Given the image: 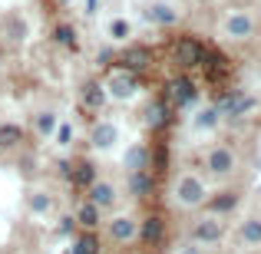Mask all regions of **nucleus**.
I'll return each instance as SVG.
<instances>
[{
  "instance_id": "nucleus-17",
  "label": "nucleus",
  "mask_w": 261,
  "mask_h": 254,
  "mask_svg": "<svg viewBox=\"0 0 261 254\" xmlns=\"http://www.w3.org/2000/svg\"><path fill=\"white\" fill-rule=\"evenodd\" d=\"M149 191H152V172L142 168V172H133V195L146 198Z\"/></svg>"
},
{
  "instance_id": "nucleus-3",
  "label": "nucleus",
  "mask_w": 261,
  "mask_h": 254,
  "mask_svg": "<svg viewBox=\"0 0 261 254\" xmlns=\"http://www.w3.org/2000/svg\"><path fill=\"white\" fill-rule=\"evenodd\" d=\"M136 73H129V70H122V66H116L113 73H109V79H106V89L116 96V99H126V96H133L136 93Z\"/></svg>"
},
{
  "instance_id": "nucleus-27",
  "label": "nucleus",
  "mask_w": 261,
  "mask_h": 254,
  "mask_svg": "<svg viewBox=\"0 0 261 254\" xmlns=\"http://www.w3.org/2000/svg\"><path fill=\"white\" fill-rule=\"evenodd\" d=\"M37 129H40L43 135H50L53 129H57V116H53V112H43V116L37 119Z\"/></svg>"
},
{
  "instance_id": "nucleus-16",
  "label": "nucleus",
  "mask_w": 261,
  "mask_h": 254,
  "mask_svg": "<svg viewBox=\"0 0 261 254\" xmlns=\"http://www.w3.org/2000/svg\"><path fill=\"white\" fill-rule=\"evenodd\" d=\"M73 254H99V238L93 231H83V235L73 241Z\"/></svg>"
},
{
  "instance_id": "nucleus-33",
  "label": "nucleus",
  "mask_w": 261,
  "mask_h": 254,
  "mask_svg": "<svg viewBox=\"0 0 261 254\" xmlns=\"http://www.w3.org/2000/svg\"><path fill=\"white\" fill-rule=\"evenodd\" d=\"M182 254H198V251H195V248H189V251H182Z\"/></svg>"
},
{
  "instance_id": "nucleus-32",
  "label": "nucleus",
  "mask_w": 261,
  "mask_h": 254,
  "mask_svg": "<svg viewBox=\"0 0 261 254\" xmlns=\"http://www.w3.org/2000/svg\"><path fill=\"white\" fill-rule=\"evenodd\" d=\"M96 7H99V0H86V10L89 13H96Z\"/></svg>"
},
{
  "instance_id": "nucleus-24",
  "label": "nucleus",
  "mask_w": 261,
  "mask_h": 254,
  "mask_svg": "<svg viewBox=\"0 0 261 254\" xmlns=\"http://www.w3.org/2000/svg\"><path fill=\"white\" fill-rule=\"evenodd\" d=\"M228 33L231 37H248L251 33V20L248 17H231L228 20Z\"/></svg>"
},
{
  "instance_id": "nucleus-12",
  "label": "nucleus",
  "mask_w": 261,
  "mask_h": 254,
  "mask_svg": "<svg viewBox=\"0 0 261 254\" xmlns=\"http://www.w3.org/2000/svg\"><path fill=\"white\" fill-rule=\"evenodd\" d=\"M109 235H113V241H133L139 235V228H136L133 218H113L109 221Z\"/></svg>"
},
{
  "instance_id": "nucleus-20",
  "label": "nucleus",
  "mask_w": 261,
  "mask_h": 254,
  "mask_svg": "<svg viewBox=\"0 0 261 254\" xmlns=\"http://www.w3.org/2000/svg\"><path fill=\"white\" fill-rule=\"evenodd\" d=\"M235 205H238V195H235V191H222L218 198H212V202H208V208L222 215V211H231Z\"/></svg>"
},
{
  "instance_id": "nucleus-9",
  "label": "nucleus",
  "mask_w": 261,
  "mask_h": 254,
  "mask_svg": "<svg viewBox=\"0 0 261 254\" xmlns=\"http://www.w3.org/2000/svg\"><path fill=\"white\" fill-rule=\"evenodd\" d=\"M231 165H235V155H231V149L218 146L208 152V168L215 172V175H225V172H231Z\"/></svg>"
},
{
  "instance_id": "nucleus-28",
  "label": "nucleus",
  "mask_w": 261,
  "mask_h": 254,
  "mask_svg": "<svg viewBox=\"0 0 261 254\" xmlns=\"http://www.w3.org/2000/svg\"><path fill=\"white\" fill-rule=\"evenodd\" d=\"M109 33H113L116 40H126V37H129V23H126V20H113V26H109Z\"/></svg>"
},
{
  "instance_id": "nucleus-7",
  "label": "nucleus",
  "mask_w": 261,
  "mask_h": 254,
  "mask_svg": "<svg viewBox=\"0 0 261 254\" xmlns=\"http://www.w3.org/2000/svg\"><path fill=\"white\" fill-rule=\"evenodd\" d=\"M66 178L73 182V188H89V185L96 182V172H93V165H89L86 159H76L70 165V172H66Z\"/></svg>"
},
{
  "instance_id": "nucleus-22",
  "label": "nucleus",
  "mask_w": 261,
  "mask_h": 254,
  "mask_svg": "<svg viewBox=\"0 0 261 254\" xmlns=\"http://www.w3.org/2000/svg\"><path fill=\"white\" fill-rule=\"evenodd\" d=\"M242 241H248V244L261 241V221H258V218H248V221L242 224Z\"/></svg>"
},
{
  "instance_id": "nucleus-1",
  "label": "nucleus",
  "mask_w": 261,
  "mask_h": 254,
  "mask_svg": "<svg viewBox=\"0 0 261 254\" xmlns=\"http://www.w3.org/2000/svg\"><path fill=\"white\" fill-rule=\"evenodd\" d=\"M202 50H205V46L198 43V40H192V37H182V40H175V46H172V57H175V63H178V66L192 70V66H198V63H202Z\"/></svg>"
},
{
  "instance_id": "nucleus-25",
  "label": "nucleus",
  "mask_w": 261,
  "mask_h": 254,
  "mask_svg": "<svg viewBox=\"0 0 261 254\" xmlns=\"http://www.w3.org/2000/svg\"><path fill=\"white\" fill-rule=\"evenodd\" d=\"M57 43L76 50V30H73V26H57Z\"/></svg>"
},
{
  "instance_id": "nucleus-29",
  "label": "nucleus",
  "mask_w": 261,
  "mask_h": 254,
  "mask_svg": "<svg viewBox=\"0 0 261 254\" xmlns=\"http://www.w3.org/2000/svg\"><path fill=\"white\" fill-rule=\"evenodd\" d=\"M30 208L33 211H46V208H50V198H46V195H33L30 198Z\"/></svg>"
},
{
  "instance_id": "nucleus-21",
  "label": "nucleus",
  "mask_w": 261,
  "mask_h": 254,
  "mask_svg": "<svg viewBox=\"0 0 261 254\" xmlns=\"http://www.w3.org/2000/svg\"><path fill=\"white\" fill-rule=\"evenodd\" d=\"M146 149H142V146H133V149H129V152H126V165L129 168H133V172H142V168H146Z\"/></svg>"
},
{
  "instance_id": "nucleus-8",
  "label": "nucleus",
  "mask_w": 261,
  "mask_h": 254,
  "mask_svg": "<svg viewBox=\"0 0 261 254\" xmlns=\"http://www.w3.org/2000/svg\"><path fill=\"white\" fill-rule=\"evenodd\" d=\"M251 106H255V99H251V96H245V93H235V89H231V93L222 99V112L225 116H242V112H248Z\"/></svg>"
},
{
  "instance_id": "nucleus-11",
  "label": "nucleus",
  "mask_w": 261,
  "mask_h": 254,
  "mask_svg": "<svg viewBox=\"0 0 261 254\" xmlns=\"http://www.w3.org/2000/svg\"><path fill=\"white\" fill-rule=\"evenodd\" d=\"M106 86H96V83H86L83 89H80V99H83V109H89V112H99L102 102H106V93H102Z\"/></svg>"
},
{
  "instance_id": "nucleus-14",
  "label": "nucleus",
  "mask_w": 261,
  "mask_h": 254,
  "mask_svg": "<svg viewBox=\"0 0 261 254\" xmlns=\"http://www.w3.org/2000/svg\"><path fill=\"white\" fill-rule=\"evenodd\" d=\"M169 109H172V106H169L166 99H162V102H152V106H149V112H146V122L152 129H162L169 122Z\"/></svg>"
},
{
  "instance_id": "nucleus-30",
  "label": "nucleus",
  "mask_w": 261,
  "mask_h": 254,
  "mask_svg": "<svg viewBox=\"0 0 261 254\" xmlns=\"http://www.w3.org/2000/svg\"><path fill=\"white\" fill-rule=\"evenodd\" d=\"M57 139H60V142L66 146V142L73 139V129H70V126H60V135H57Z\"/></svg>"
},
{
  "instance_id": "nucleus-15",
  "label": "nucleus",
  "mask_w": 261,
  "mask_h": 254,
  "mask_svg": "<svg viewBox=\"0 0 261 254\" xmlns=\"http://www.w3.org/2000/svg\"><path fill=\"white\" fill-rule=\"evenodd\" d=\"M76 224H83L86 231H93L96 224H99V208H96L93 202H86V205H80V211H76Z\"/></svg>"
},
{
  "instance_id": "nucleus-18",
  "label": "nucleus",
  "mask_w": 261,
  "mask_h": 254,
  "mask_svg": "<svg viewBox=\"0 0 261 254\" xmlns=\"http://www.w3.org/2000/svg\"><path fill=\"white\" fill-rule=\"evenodd\" d=\"M93 142L102 146V149L113 146V142H116V126H113V122H99V126L93 129Z\"/></svg>"
},
{
  "instance_id": "nucleus-4",
  "label": "nucleus",
  "mask_w": 261,
  "mask_h": 254,
  "mask_svg": "<svg viewBox=\"0 0 261 254\" xmlns=\"http://www.w3.org/2000/svg\"><path fill=\"white\" fill-rule=\"evenodd\" d=\"M119 66L129 70V73L149 70V66H152V50H149V46H129V50L119 57Z\"/></svg>"
},
{
  "instance_id": "nucleus-26",
  "label": "nucleus",
  "mask_w": 261,
  "mask_h": 254,
  "mask_svg": "<svg viewBox=\"0 0 261 254\" xmlns=\"http://www.w3.org/2000/svg\"><path fill=\"white\" fill-rule=\"evenodd\" d=\"M215 122H218V109H205V112H198L195 126H198V129H212Z\"/></svg>"
},
{
  "instance_id": "nucleus-19",
  "label": "nucleus",
  "mask_w": 261,
  "mask_h": 254,
  "mask_svg": "<svg viewBox=\"0 0 261 254\" xmlns=\"http://www.w3.org/2000/svg\"><path fill=\"white\" fill-rule=\"evenodd\" d=\"M17 142H23V129L20 126H0V149H10Z\"/></svg>"
},
{
  "instance_id": "nucleus-6",
  "label": "nucleus",
  "mask_w": 261,
  "mask_h": 254,
  "mask_svg": "<svg viewBox=\"0 0 261 254\" xmlns=\"http://www.w3.org/2000/svg\"><path fill=\"white\" fill-rule=\"evenodd\" d=\"M178 198H182L185 205L205 202V185L198 182L195 175H182V178H178Z\"/></svg>"
},
{
  "instance_id": "nucleus-2",
  "label": "nucleus",
  "mask_w": 261,
  "mask_h": 254,
  "mask_svg": "<svg viewBox=\"0 0 261 254\" xmlns=\"http://www.w3.org/2000/svg\"><path fill=\"white\" fill-rule=\"evenodd\" d=\"M198 96V89H195V83H192L189 76H175L172 83H169V93H166V102L172 109H182V106H189L192 99Z\"/></svg>"
},
{
  "instance_id": "nucleus-31",
  "label": "nucleus",
  "mask_w": 261,
  "mask_h": 254,
  "mask_svg": "<svg viewBox=\"0 0 261 254\" xmlns=\"http://www.w3.org/2000/svg\"><path fill=\"white\" fill-rule=\"evenodd\" d=\"M73 224H76V218H63V221H60V231H70Z\"/></svg>"
},
{
  "instance_id": "nucleus-13",
  "label": "nucleus",
  "mask_w": 261,
  "mask_h": 254,
  "mask_svg": "<svg viewBox=\"0 0 261 254\" xmlns=\"http://www.w3.org/2000/svg\"><path fill=\"white\" fill-rule=\"evenodd\" d=\"M222 224H218V221H212V218H208V221H198L195 224V231H192V238H195V241H205V244H215L218 241V238H222Z\"/></svg>"
},
{
  "instance_id": "nucleus-23",
  "label": "nucleus",
  "mask_w": 261,
  "mask_h": 254,
  "mask_svg": "<svg viewBox=\"0 0 261 254\" xmlns=\"http://www.w3.org/2000/svg\"><path fill=\"white\" fill-rule=\"evenodd\" d=\"M146 17H149V20H155V23H166V26H169V23H175V13L169 10V7H162V4H159V7H149Z\"/></svg>"
},
{
  "instance_id": "nucleus-5",
  "label": "nucleus",
  "mask_w": 261,
  "mask_h": 254,
  "mask_svg": "<svg viewBox=\"0 0 261 254\" xmlns=\"http://www.w3.org/2000/svg\"><path fill=\"white\" fill-rule=\"evenodd\" d=\"M136 238H139L146 248H159V244L166 241V221H162L159 215H149L146 221H142V228H139Z\"/></svg>"
},
{
  "instance_id": "nucleus-10",
  "label": "nucleus",
  "mask_w": 261,
  "mask_h": 254,
  "mask_svg": "<svg viewBox=\"0 0 261 254\" xmlns=\"http://www.w3.org/2000/svg\"><path fill=\"white\" fill-rule=\"evenodd\" d=\"M89 202H93L99 211H102V208H109V205L116 202L113 185H109V182H93V185H89Z\"/></svg>"
}]
</instances>
